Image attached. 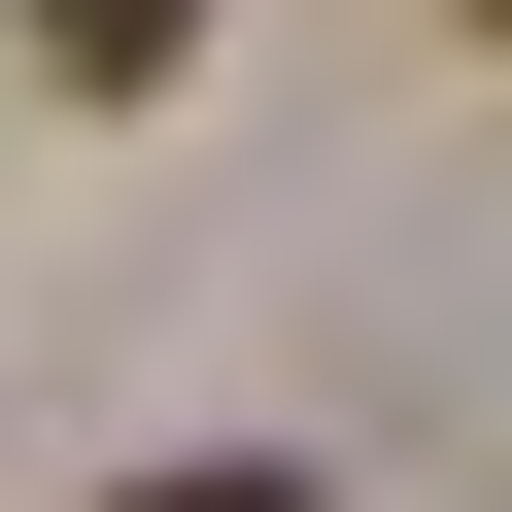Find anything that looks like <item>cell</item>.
Returning a JSON list of instances; mask_svg holds the SVG:
<instances>
[{
    "label": "cell",
    "instance_id": "cell-1",
    "mask_svg": "<svg viewBox=\"0 0 512 512\" xmlns=\"http://www.w3.org/2000/svg\"><path fill=\"white\" fill-rule=\"evenodd\" d=\"M171 35H205V0H35V69H69V103H137Z\"/></svg>",
    "mask_w": 512,
    "mask_h": 512
},
{
    "label": "cell",
    "instance_id": "cell-2",
    "mask_svg": "<svg viewBox=\"0 0 512 512\" xmlns=\"http://www.w3.org/2000/svg\"><path fill=\"white\" fill-rule=\"evenodd\" d=\"M103 512H308V478H103Z\"/></svg>",
    "mask_w": 512,
    "mask_h": 512
}]
</instances>
